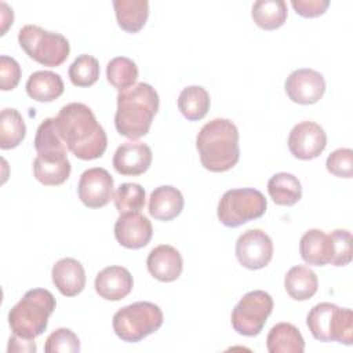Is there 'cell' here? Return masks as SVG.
Here are the masks:
<instances>
[{
  "instance_id": "obj_1",
  "label": "cell",
  "mask_w": 353,
  "mask_h": 353,
  "mask_svg": "<svg viewBox=\"0 0 353 353\" xmlns=\"http://www.w3.org/2000/svg\"><path fill=\"white\" fill-rule=\"evenodd\" d=\"M55 125L68 150L77 159L95 160L105 153L106 132L87 105L70 102L62 106L55 117Z\"/></svg>"
},
{
  "instance_id": "obj_2",
  "label": "cell",
  "mask_w": 353,
  "mask_h": 353,
  "mask_svg": "<svg viewBox=\"0 0 353 353\" xmlns=\"http://www.w3.org/2000/svg\"><path fill=\"white\" fill-rule=\"evenodd\" d=\"M196 148L205 170L211 172L229 171L240 159L239 130L229 119H214L199 131Z\"/></svg>"
},
{
  "instance_id": "obj_3",
  "label": "cell",
  "mask_w": 353,
  "mask_h": 353,
  "mask_svg": "<svg viewBox=\"0 0 353 353\" xmlns=\"http://www.w3.org/2000/svg\"><path fill=\"white\" fill-rule=\"evenodd\" d=\"M159 105L157 91L143 81L127 91L119 92L114 114L117 132L130 139H138L146 135L159 110Z\"/></svg>"
},
{
  "instance_id": "obj_4",
  "label": "cell",
  "mask_w": 353,
  "mask_h": 353,
  "mask_svg": "<svg viewBox=\"0 0 353 353\" xmlns=\"http://www.w3.org/2000/svg\"><path fill=\"white\" fill-rule=\"evenodd\" d=\"M55 306L57 301L48 290L33 288L26 291L8 312V324L12 334L26 339L41 335Z\"/></svg>"
},
{
  "instance_id": "obj_5",
  "label": "cell",
  "mask_w": 353,
  "mask_h": 353,
  "mask_svg": "<svg viewBox=\"0 0 353 353\" xmlns=\"http://www.w3.org/2000/svg\"><path fill=\"white\" fill-rule=\"evenodd\" d=\"M306 324L314 339L321 342L353 343V313L330 302L314 305L306 317Z\"/></svg>"
},
{
  "instance_id": "obj_6",
  "label": "cell",
  "mask_w": 353,
  "mask_h": 353,
  "mask_svg": "<svg viewBox=\"0 0 353 353\" xmlns=\"http://www.w3.org/2000/svg\"><path fill=\"white\" fill-rule=\"evenodd\" d=\"M164 321L161 309L152 302L139 301L119 309L113 316V331L124 342H139L156 332Z\"/></svg>"
},
{
  "instance_id": "obj_7",
  "label": "cell",
  "mask_w": 353,
  "mask_h": 353,
  "mask_svg": "<svg viewBox=\"0 0 353 353\" xmlns=\"http://www.w3.org/2000/svg\"><path fill=\"white\" fill-rule=\"evenodd\" d=\"M18 43L29 58L50 68L62 65L70 52V44L65 36L37 25L22 26Z\"/></svg>"
},
{
  "instance_id": "obj_8",
  "label": "cell",
  "mask_w": 353,
  "mask_h": 353,
  "mask_svg": "<svg viewBox=\"0 0 353 353\" xmlns=\"http://www.w3.org/2000/svg\"><path fill=\"white\" fill-rule=\"evenodd\" d=\"M268 207L262 192L254 188L230 189L218 203V219L228 228H237L248 221L261 218Z\"/></svg>"
},
{
  "instance_id": "obj_9",
  "label": "cell",
  "mask_w": 353,
  "mask_h": 353,
  "mask_svg": "<svg viewBox=\"0 0 353 353\" xmlns=\"http://www.w3.org/2000/svg\"><path fill=\"white\" fill-rule=\"evenodd\" d=\"M273 310V298L262 290H254L243 295L232 310L233 330L244 336L258 335Z\"/></svg>"
},
{
  "instance_id": "obj_10",
  "label": "cell",
  "mask_w": 353,
  "mask_h": 353,
  "mask_svg": "<svg viewBox=\"0 0 353 353\" xmlns=\"http://www.w3.org/2000/svg\"><path fill=\"white\" fill-rule=\"evenodd\" d=\"M236 256L247 269H262L273 256L272 239L261 229H248L236 241Z\"/></svg>"
},
{
  "instance_id": "obj_11",
  "label": "cell",
  "mask_w": 353,
  "mask_h": 353,
  "mask_svg": "<svg viewBox=\"0 0 353 353\" xmlns=\"http://www.w3.org/2000/svg\"><path fill=\"white\" fill-rule=\"evenodd\" d=\"M288 149L299 160H312L321 154L327 146L324 128L314 121H301L292 127L288 135Z\"/></svg>"
},
{
  "instance_id": "obj_12",
  "label": "cell",
  "mask_w": 353,
  "mask_h": 353,
  "mask_svg": "<svg viewBox=\"0 0 353 353\" xmlns=\"http://www.w3.org/2000/svg\"><path fill=\"white\" fill-rule=\"evenodd\" d=\"M113 178L101 167L85 170L77 183V194L88 208H102L113 199Z\"/></svg>"
},
{
  "instance_id": "obj_13",
  "label": "cell",
  "mask_w": 353,
  "mask_h": 353,
  "mask_svg": "<svg viewBox=\"0 0 353 353\" xmlns=\"http://www.w3.org/2000/svg\"><path fill=\"white\" fill-rule=\"evenodd\" d=\"M287 97L301 105H312L321 99L325 92V80L314 69L301 68L294 70L284 83Z\"/></svg>"
},
{
  "instance_id": "obj_14",
  "label": "cell",
  "mask_w": 353,
  "mask_h": 353,
  "mask_svg": "<svg viewBox=\"0 0 353 353\" xmlns=\"http://www.w3.org/2000/svg\"><path fill=\"white\" fill-rule=\"evenodd\" d=\"M153 234L150 221L139 212L120 214L114 223L117 243L130 250H138L149 244Z\"/></svg>"
},
{
  "instance_id": "obj_15",
  "label": "cell",
  "mask_w": 353,
  "mask_h": 353,
  "mask_svg": "<svg viewBox=\"0 0 353 353\" xmlns=\"http://www.w3.org/2000/svg\"><path fill=\"white\" fill-rule=\"evenodd\" d=\"M152 149L139 141L121 143L113 154V167L121 175H141L152 164Z\"/></svg>"
},
{
  "instance_id": "obj_16",
  "label": "cell",
  "mask_w": 353,
  "mask_h": 353,
  "mask_svg": "<svg viewBox=\"0 0 353 353\" xmlns=\"http://www.w3.org/2000/svg\"><path fill=\"white\" fill-rule=\"evenodd\" d=\"M149 273L159 281H175L183 269V261L179 251L168 244L154 247L146 259Z\"/></svg>"
},
{
  "instance_id": "obj_17",
  "label": "cell",
  "mask_w": 353,
  "mask_h": 353,
  "mask_svg": "<svg viewBox=\"0 0 353 353\" xmlns=\"http://www.w3.org/2000/svg\"><path fill=\"white\" fill-rule=\"evenodd\" d=\"M134 285L132 276L128 269L117 265L102 269L94 281L97 294L106 301H120L125 298Z\"/></svg>"
},
{
  "instance_id": "obj_18",
  "label": "cell",
  "mask_w": 353,
  "mask_h": 353,
  "mask_svg": "<svg viewBox=\"0 0 353 353\" xmlns=\"http://www.w3.org/2000/svg\"><path fill=\"white\" fill-rule=\"evenodd\" d=\"M70 161L66 152L37 153L33 161L34 178L46 186L62 185L70 175Z\"/></svg>"
},
{
  "instance_id": "obj_19",
  "label": "cell",
  "mask_w": 353,
  "mask_h": 353,
  "mask_svg": "<svg viewBox=\"0 0 353 353\" xmlns=\"http://www.w3.org/2000/svg\"><path fill=\"white\" fill-rule=\"evenodd\" d=\"M52 283L65 296H76L85 287V270L74 258H62L52 266Z\"/></svg>"
},
{
  "instance_id": "obj_20",
  "label": "cell",
  "mask_w": 353,
  "mask_h": 353,
  "mask_svg": "<svg viewBox=\"0 0 353 353\" xmlns=\"http://www.w3.org/2000/svg\"><path fill=\"white\" fill-rule=\"evenodd\" d=\"M182 193L170 185L156 188L149 197V214L157 221H171L183 210Z\"/></svg>"
},
{
  "instance_id": "obj_21",
  "label": "cell",
  "mask_w": 353,
  "mask_h": 353,
  "mask_svg": "<svg viewBox=\"0 0 353 353\" xmlns=\"http://www.w3.org/2000/svg\"><path fill=\"white\" fill-rule=\"evenodd\" d=\"M302 259L310 266H324L332 259V243L330 234L320 229H309L299 241Z\"/></svg>"
},
{
  "instance_id": "obj_22",
  "label": "cell",
  "mask_w": 353,
  "mask_h": 353,
  "mask_svg": "<svg viewBox=\"0 0 353 353\" xmlns=\"http://www.w3.org/2000/svg\"><path fill=\"white\" fill-rule=\"evenodd\" d=\"M62 77L51 70H37L26 81L28 95L37 102H52L63 94Z\"/></svg>"
},
{
  "instance_id": "obj_23",
  "label": "cell",
  "mask_w": 353,
  "mask_h": 353,
  "mask_svg": "<svg viewBox=\"0 0 353 353\" xmlns=\"http://www.w3.org/2000/svg\"><path fill=\"white\" fill-rule=\"evenodd\" d=\"M114 14L119 26L128 32H139L149 17V1L148 0H113Z\"/></svg>"
},
{
  "instance_id": "obj_24",
  "label": "cell",
  "mask_w": 353,
  "mask_h": 353,
  "mask_svg": "<svg viewBox=\"0 0 353 353\" xmlns=\"http://www.w3.org/2000/svg\"><path fill=\"white\" fill-rule=\"evenodd\" d=\"M266 347L270 353H302L305 350V341L295 325L279 323L270 328Z\"/></svg>"
},
{
  "instance_id": "obj_25",
  "label": "cell",
  "mask_w": 353,
  "mask_h": 353,
  "mask_svg": "<svg viewBox=\"0 0 353 353\" xmlns=\"http://www.w3.org/2000/svg\"><path fill=\"white\" fill-rule=\"evenodd\" d=\"M284 287L292 299L307 301L317 292L319 279L307 266L296 265L287 272L284 277Z\"/></svg>"
},
{
  "instance_id": "obj_26",
  "label": "cell",
  "mask_w": 353,
  "mask_h": 353,
  "mask_svg": "<svg viewBox=\"0 0 353 353\" xmlns=\"http://www.w3.org/2000/svg\"><path fill=\"white\" fill-rule=\"evenodd\" d=\"M268 193L279 205H294L302 197V186L298 178L290 172H277L268 181Z\"/></svg>"
},
{
  "instance_id": "obj_27",
  "label": "cell",
  "mask_w": 353,
  "mask_h": 353,
  "mask_svg": "<svg viewBox=\"0 0 353 353\" xmlns=\"http://www.w3.org/2000/svg\"><path fill=\"white\" fill-rule=\"evenodd\" d=\"M210 94L201 85H189L178 97V109L190 121L201 120L210 110Z\"/></svg>"
},
{
  "instance_id": "obj_28",
  "label": "cell",
  "mask_w": 353,
  "mask_h": 353,
  "mask_svg": "<svg viewBox=\"0 0 353 353\" xmlns=\"http://www.w3.org/2000/svg\"><path fill=\"white\" fill-rule=\"evenodd\" d=\"M254 22L265 30H274L287 19V4L283 0H258L251 11Z\"/></svg>"
},
{
  "instance_id": "obj_29",
  "label": "cell",
  "mask_w": 353,
  "mask_h": 353,
  "mask_svg": "<svg viewBox=\"0 0 353 353\" xmlns=\"http://www.w3.org/2000/svg\"><path fill=\"white\" fill-rule=\"evenodd\" d=\"M26 135V125L17 109L6 108L0 116V148L3 150L17 148Z\"/></svg>"
},
{
  "instance_id": "obj_30",
  "label": "cell",
  "mask_w": 353,
  "mask_h": 353,
  "mask_svg": "<svg viewBox=\"0 0 353 353\" xmlns=\"http://www.w3.org/2000/svg\"><path fill=\"white\" fill-rule=\"evenodd\" d=\"M106 77L119 92L127 91L137 83L138 66L127 57H116L108 62Z\"/></svg>"
},
{
  "instance_id": "obj_31",
  "label": "cell",
  "mask_w": 353,
  "mask_h": 353,
  "mask_svg": "<svg viewBox=\"0 0 353 353\" xmlns=\"http://www.w3.org/2000/svg\"><path fill=\"white\" fill-rule=\"evenodd\" d=\"M99 77V62L88 54L79 55L69 66V79L76 87H90Z\"/></svg>"
},
{
  "instance_id": "obj_32",
  "label": "cell",
  "mask_w": 353,
  "mask_h": 353,
  "mask_svg": "<svg viewBox=\"0 0 353 353\" xmlns=\"http://www.w3.org/2000/svg\"><path fill=\"white\" fill-rule=\"evenodd\" d=\"M113 201L120 214L139 212L145 205V189L139 183H121L113 194Z\"/></svg>"
},
{
  "instance_id": "obj_33",
  "label": "cell",
  "mask_w": 353,
  "mask_h": 353,
  "mask_svg": "<svg viewBox=\"0 0 353 353\" xmlns=\"http://www.w3.org/2000/svg\"><path fill=\"white\" fill-rule=\"evenodd\" d=\"M34 149L37 153L66 152L68 148L57 130L55 117L44 119L37 127L34 137Z\"/></svg>"
},
{
  "instance_id": "obj_34",
  "label": "cell",
  "mask_w": 353,
  "mask_h": 353,
  "mask_svg": "<svg viewBox=\"0 0 353 353\" xmlns=\"http://www.w3.org/2000/svg\"><path fill=\"white\" fill-rule=\"evenodd\" d=\"M80 350L79 336L69 328H57L46 339V353H76Z\"/></svg>"
},
{
  "instance_id": "obj_35",
  "label": "cell",
  "mask_w": 353,
  "mask_h": 353,
  "mask_svg": "<svg viewBox=\"0 0 353 353\" xmlns=\"http://www.w3.org/2000/svg\"><path fill=\"white\" fill-rule=\"evenodd\" d=\"M332 243L331 265L345 266L352 261V233L346 229H335L330 234Z\"/></svg>"
},
{
  "instance_id": "obj_36",
  "label": "cell",
  "mask_w": 353,
  "mask_h": 353,
  "mask_svg": "<svg viewBox=\"0 0 353 353\" xmlns=\"http://www.w3.org/2000/svg\"><path fill=\"white\" fill-rule=\"evenodd\" d=\"M328 172L339 178L353 176V150L349 148H341L334 150L325 161Z\"/></svg>"
},
{
  "instance_id": "obj_37",
  "label": "cell",
  "mask_w": 353,
  "mask_h": 353,
  "mask_svg": "<svg viewBox=\"0 0 353 353\" xmlns=\"http://www.w3.org/2000/svg\"><path fill=\"white\" fill-rule=\"evenodd\" d=\"M21 80L19 63L7 55L0 57V88L3 91L14 90Z\"/></svg>"
},
{
  "instance_id": "obj_38",
  "label": "cell",
  "mask_w": 353,
  "mask_h": 353,
  "mask_svg": "<svg viewBox=\"0 0 353 353\" xmlns=\"http://www.w3.org/2000/svg\"><path fill=\"white\" fill-rule=\"evenodd\" d=\"M292 8L303 18H316L325 12L330 6L328 0H292Z\"/></svg>"
},
{
  "instance_id": "obj_39",
  "label": "cell",
  "mask_w": 353,
  "mask_h": 353,
  "mask_svg": "<svg viewBox=\"0 0 353 353\" xmlns=\"http://www.w3.org/2000/svg\"><path fill=\"white\" fill-rule=\"evenodd\" d=\"M36 343L33 339H26L22 336H18L15 334H12V336L8 341V347L7 352H28V353H34L36 352Z\"/></svg>"
},
{
  "instance_id": "obj_40",
  "label": "cell",
  "mask_w": 353,
  "mask_h": 353,
  "mask_svg": "<svg viewBox=\"0 0 353 353\" xmlns=\"http://www.w3.org/2000/svg\"><path fill=\"white\" fill-rule=\"evenodd\" d=\"M3 11H1V34H4L8 29L10 25H12V19H14V14H12V8H10L4 1L0 3Z\"/></svg>"
}]
</instances>
